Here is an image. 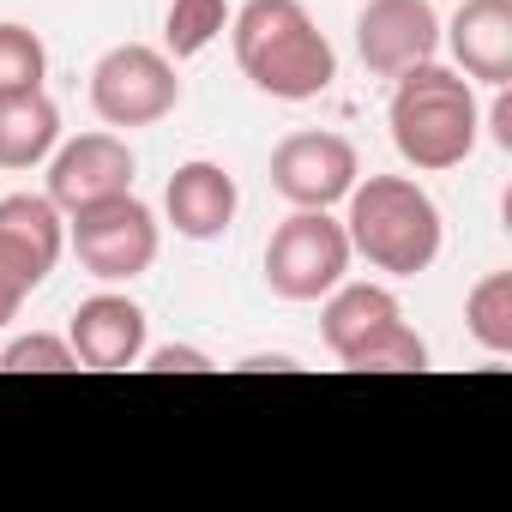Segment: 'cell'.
Wrapping results in <instances>:
<instances>
[{
    "instance_id": "obj_1",
    "label": "cell",
    "mask_w": 512,
    "mask_h": 512,
    "mask_svg": "<svg viewBox=\"0 0 512 512\" xmlns=\"http://www.w3.org/2000/svg\"><path fill=\"white\" fill-rule=\"evenodd\" d=\"M229 49L247 85L278 103H314L338 79V49L302 0H247L229 13Z\"/></svg>"
},
{
    "instance_id": "obj_2",
    "label": "cell",
    "mask_w": 512,
    "mask_h": 512,
    "mask_svg": "<svg viewBox=\"0 0 512 512\" xmlns=\"http://www.w3.org/2000/svg\"><path fill=\"white\" fill-rule=\"evenodd\" d=\"M386 127H392L398 157H404L416 175L458 169V163L476 151V139H482V103H476V85H470L458 67H440V61L404 67V73L392 79Z\"/></svg>"
},
{
    "instance_id": "obj_3",
    "label": "cell",
    "mask_w": 512,
    "mask_h": 512,
    "mask_svg": "<svg viewBox=\"0 0 512 512\" xmlns=\"http://www.w3.org/2000/svg\"><path fill=\"white\" fill-rule=\"evenodd\" d=\"M344 235H350V253L386 278H416L440 260V241H446V223H440V205L422 181L410 175H356V187L344 193Z\"/></svg>"
},
{
    "instance_id": "obj_4",
    "label": "cell",
    "mask_w": 512,
    "mask_h": 512,
    "mask_svg": "<svg viewBox=\"0 0 512 512\" xmlns=\"http://www.w3.org/2000/svg\"><path fill=\"white\" fill-rule=\"evenodd\" d=\"M320 302H326L320 338L344 368H368V374H422L428 368V344L404 320V308L386 284H350L344 278Z\"/></svg>"
},
{
    "instance_id": "obj_5",
    "label": "cell",
    "mask_w": 512,
    "mask_h": 512,
    "mask_svg": "<svg viewBox=\"0 0 512 512\" xmlns=\"http://www.w3.org/2000/svg\"><path fill=\"white\" fill-rule=\"evenodd\" d=\"M67 247L79 253V266L97 284H133L157 266V247H163V223L145 199L115 193L97 205L67 211Z\"/></svg>"
},
{
    "instance_id": "obj_6",
    "label": "cell",
    "mask_w": 512,
    "mask_h": 512,
    "mask_svg": "<svg viewBox=\"0 0 512 512\" xmlns=\"http://www.w3.org/2000/svg\"><path fill=\"white\" fill-rule=\"evenodd\" d=\"M350 235L332 211H290L266 241V284L284 302H320L350 278Z\"/></svg>"
},
{
    "instance_id": "obj_7",
    "label": "cell",
    "mask_w": 512,
    "mask_h": 512,
    "mask_svg": "<svg viewBox=\"0 0 512 512\" xmlns=\"http://www.w3.org/2000/svg\"><path fill=\"white\" fill-rule=\"evenodd\" d=\"M175 103H181L175 61L151 43H115L91 67V109L103 127H157L163 115H175Z\"/></svg>"
},
{
    "instance_id": "obj_8",
    "label": "cell",
    "mask_w": 512,
    "mask_h": 512,
    "mask_svg": "<svg viewBox=\"0 0 512 512\" xmlns=\"http://www.w3.org/2000/svg\"><path fill=\"white\" fill-rule=\"evenodd\" d=\"M362 175V157L344 133H326V127H308V133H290L278 139L272 151V187L302 205V211H332Z\"/></svg>"
},
{
    "instance_id": "obj_9",
    "label": "cell",
    "mask_w": 512,
    "mask_h": 512,
    "mask_svg": "<svg viewBox=\"0 0 512 512\" xmlns=\"http://www.w3.org/2000/svg\"><path fill=\"white\" fill-rule=\"evenodd\" d=\"M356 55L374 79H398L440 55V13L434 0H368L356 13Z\"/></svg>"
},
{
    "instance_id": "obj_10",
    "label": "cell",
    "mask_w": 512,
    "mask_h": 512,
    "mask_svg": "<svg viewBox=\"0 0 512 512\" xmlns=\"http://www.w3.org/2000/svg\"><path fill=\"white\" fill-rule=\"evenodd\" d=\"M133 145L121 133H79L67 145L49 151V199L61 211H79V205H97V199H115V193H133Z\"/></svg>"
},
{
    "instance_id": "obj_11",
    "label": "cell",
    "mask_w": 512,
    "mask_h": 512,
    "mask_svg": "<svg viewBox=\"0 0 512 512\" xmlns=\"http://www.w3.org/2000/svg\"><path fill=\"white\" fill-rule=\"evenodd\" d=\"M67 253V211L49 193H7L0 199V272L25 290H43Z\"/></svg>"
},
{
    "instance_id": "obj_12",
    "label": "cell",
    "mask_w": 512,
    "mask_h": 512,
    "mask_svg": "<svg viewBox=\"0 0 512 512\" xmlns=\"http://www.w3.org/2000/svg\"><path fill=\"white\" fill-rule=\"evenodd\" d=\"M145 338H151L145 308H139L133 296H121V290H97V296H85V302L73 308V326H67V344H73L79 368H91V374L139 368Z\"/></svg>"
},
{
    "instance_id": "obj_13",
    "label": "cell",
    "mask_w": 512,
    "mask_h": 512,
    "mask_svg": "<svg viewBox=\"0 0 512 512\" xmlns=\"http://www.w3.org/2000/svg\"><path fill=\"white\" fill-rule=\"evenodd\" d=\"M235 211H241V187H235V175H229L223 163H211V157L181 163V169L169 175V187H163V217H169V229L187 235V241H217V235L235 223Z\"/></svg>"
},
{
    "instance_id": "obj_14",
    "label": "cell",
    "mask_w": 512,
    "mask_h": 512,
    "mask_svg": "<svg viewBox=\"0 0 512 512\" xmlns=\"http://www.w3.org/2000/svg\"><path fill=\"white\" fill-rule=\"evenodd\" d=\"M440 43L452 49V67L470 85H506L512 79V0H464L452 13V25L440 31Z\"/></svg>"
},
{
    "instance_id": "obj_15",
    "label": "cell",
    "mask_w": 512,
    "mask_h": 512,
    "mask_svg": "<svg viewBox=\"0 0 512 512\" xmlns=\"http://www.w3.org/2000/svg\"><path fill=\"white\" fill-rule=\"evenodd\" d=\"M61 145V109L43 85L0 91V169H37Z\"/></svg>"
},
{
    "instance_id": "obj_16",
    "label": "cell",
    "mask_w": 512,
    "mask_h": 512,
    "mask_svg": "<svg viewBox=\"0 0 512 512\" xmlns=\"http://www.w3.org/2000/svg\"><path fill=\"white\" fill-rule=\"evenodd\" d=\"M464 326L488 356H512V272H488L470 302H464Z\"/></svg>"
},
{
    "instance_id": "obj_17",
    "label": "cell",
    "mask_w": 512,
    "mask_h": 512,
    "mask_svg": "<svg viewBox=\"0 0 512 512\" xmlns=\"http://www.w3.org/2000/svg\"><path fill=\"white\" fill-rule=\"evenodd\" d=\"M229 31V0H169V13H163V55L187 61L199 49H211L217 37Z\"/></svg>"
},
{
    "instance_id": "obj_18",
    "label": "cell",
    "mask_w": 512,
    "mask_h": 512,
    "mask_svg": "<svg viewBox=\"0 0 512 512\" xmlns=\"http://www.w3.org/2000/svg\"><path fill=\"white\" fill-rule=\"evenodd\" d=\"M49 73V49L31 25H0V91H13V85H43Z\"/></svg>"
},
{
    "instance_id": "obj_19",
    "label": "cell",
    "mask_w": 512,
    "mask_h": 512,
    "mask_svg": "<svg viewBox=\"0 0 512 512\" xmlns=\"http://www.w3.org/2000/svg\"><path fill=\"white\" fill-rule=\"evenodd\" d=\"M73 368H79L73 344L55 332H31V338H13L0 350V374H73Z\"/></svg>"
},
{
    "instance_id": "obj_20",
    "label": "cell",
    "mask_w": 512,
    "mask_h": 512,
    "mask_svg": "<svg viewBox=\"0 0 512 512\" xmlns=\"http://www.w3.org/2000/svg\"><path fill=\"white\" fill-rule=\"evenodd\" d=\"M151 374H205V368H217L205 350H193V344H163V350H145L139 356Z\"/></svg>"
},
{
    "instance_id": "obj_21",
    "label": "cell",
    "mask_w": 512,
    "mask_h": 512,
    "mask_svg": "<svg viewBox=\"0 0 512 512\" xmlns=\"http://www.w3.org/2000/svg\"><path fill=\"white\" fill-rule=\"evenodd\" d=\"M488 139L500 145V151H512V97H506V85H494V103H488Z\"/></svg>"
},
{
    "instance_id": "obj_22",
    "label": "cell",
    "mask_w": 512,
    "mask_h": 512,
    "mask_svg": "<svg viewBox=\"0 0 512 512\" xmlns=\"http://www.w3.org/2000/svg\"><path fill=\"white\" fill-rule=\"evenodd\" d=\"M25 296H31V290H25L19 278H7V272H0V332H7V326L19 320V308H25Z\"/></svg>"
},
{
    "instance_id": "obj_23",
    "label": "cell",
    "mask_w": 512,
    "mask_h": 512,
    "mask_svg": "<svg viewBox=\"0 0 512 512\" xmlns=\"http://www.w3.org/2000/svg\"><path fill=\"white\" fill-rule=\"evenodd\" d=\"M241 368H296V362H290V356H247Z\"/></svg>"
}]
</instances>
